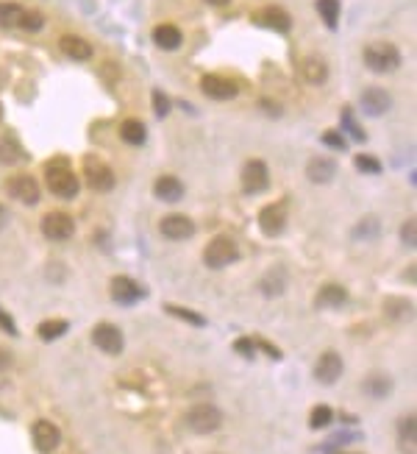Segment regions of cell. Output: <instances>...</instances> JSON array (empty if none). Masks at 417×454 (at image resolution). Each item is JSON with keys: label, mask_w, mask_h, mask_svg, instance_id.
Masks as SVG:
<instances>
[{"label": "cell", "mask_w": 417, "mask_h": 454, "mask_svg": "<svg viewBox=\"0 0 417 454\" xmlns=\"http://www.w3.org/2000/svg\"><path fill=\"white\" fill-rule=\"evenodd\" d=\"M45 182L50 187V192L53 195H59V198H75L78 195V179H75V173L64 165V159H56V162H50L45 168Z\"/></svg>", "instance_id": "6da1fadb"}, {"label": "cell", "mask_w": 417, "mask_h": 454, "mask_svg": "<svg viewBox=\"0 0 417 454\" xmlns=\"http://www.w3.org/2000/svg\"><path fill=\"white\" fill-rule=\"evenodd\" d=\"M365 64L373 73H395L401 67V53L389 42H375L365 47Z\"/></svg>", "instance_id": "7a4b0ae2"}, {"label": "cell", "mask_w": 417, "mask_h": 454, "mask_svg": "<svg viewBox=\"0 0 417 454\" xmlns=\"http://www.w3.org/2000/svg\"><path fill=\"white\" fill-rule=\"evenodd\" d=\"M236 257H239L236 243H234L231 237H226V234L214 237V240L206 245V251H203V262H206V268H212V271L229 268L231 262H236Z\"/></svg>", "instance_id": "3957f363"}, {"label": "cell", "mask_w": 417, "mask_h": 454, "mask_svg": "<svg viewBox=\"0 0 417 454\" xmlns=\"http://www.w3.org/2000/svg\"><path fill=\"white\" fill-rule=\"evenodd\" d=\"M184 421L195 435H209V432H217V429H220L223 412L214 407V404H195V407L186 412Z\"/></svg>", "instance_id": "277c9868"}, {"label": "cell", "mask_w": 417, "mask_h": 454, "mask_svg": "<svg viewBox=\"0 0 417 454\" xmlns=\"http://www.w3.org/2000/svg\"><path fill=\"white\" fill-rule=\"evenodd\" d=\"M242 184H245V192H250V195L265 192V190H267V184H270L267 162H262V159H250V162L242 168Z\"/></svg>", "instance_id": "5b68a950"}, {"label": "cell", "mask_w": 417, "mask_h": 454, "mask_svg": "<svg viewBox=\"0 0 417 454\" xmlns=\"http://www.w3.org/2000/svg\"><path fill=\"white\" fill-rule=\"evenodd\" d=\"M73 231H75V221L67 212H50V215L42 218V234L47 240L61 243V240H70Z\"/></svg>", "instance_id": "8992f818"}, {"label": "cell", "mask_w": 417, "mask_h": 454, "mask_svg": "<svg viewBox=\"0 0 417 454\" xmlns=\"http://www.w3.org/2000/svg\"><path fill=\"white\" fill-rule=\"evenodd\" d=\"M286 218H289V212H286V204H284V201L267 204V206L259 212V226H262V231H265L267 237H278V234L286 228Z\"/></svg>", "instance_id": "52a82bcc"}, {"label": "cell", "mask_w": 417, "mask_h": 454, "mask_svg": "<svg viewBox=\"0 0 417 454\" xmlns=\"http://www.w3.org/2000/svg\"><path fill=\"white\" fill-rule=\"evenodd\" d=\"M31 441H34L37 452L50 454V452H56V449H59V443H61V432H59V426H56V424H50V421H37V424L31 426Z\"/></svg>", "instance_id": "ba28073f"}, {"label": "cell", "mask_w": 417, "mask_h": 454, "mask_svg": "<svg viewBox=\"0 0 417 454\" xmlns=\"http://www.w3.org/2000/svg\"><path fill=\"white\" fill-rule=\"evenodd\" d=\"M84 176H87V184L97 190V192H109L111 187H114V173H111V168L109 165H103L100 159H87L84 162Z\"/></svg>", "instance_id": "9c48e42d"}, {"label": "cell", "mask_w": 417, "mask_h": 454, "mask_svg": "<svg viewBox=\"0 0 417 454\" xmlns=\"http://www.w3.org/2000/svg\"><path fill=\"white\" fill-rule=\"evenodd\" d=\"M92 343L106 354H120L123 351V332L111 323H97L92 329Z\"/></svg>", "instance_id": "30bf717a"}, {"label": "cell", "mask_w": 417, "mask_h": 454, "mask_svg": "<svg viewBox=\"0 0 417 454\" xmlns=\"http://www.w3.org/2000/svg\"><path fill=\"white\" fill-rule=\"evenodd\" d=\"M253 23L262 25V28H270V31H278V34H286L292 28V17L281 8V6H267L262 11L253 14Z\"/></svg>", "instance_id": "8fae6325"}, {"label": "cell", "mask_w": 417, "mask_h": 454, "mask_svg": "<svg viewBox=\"0 0 417 454\" xmlns=\"http://www.w3.org/2000/svg\"><path fill=\"white\" fill-rule=\"evenodd\" d=\"M342 371H345L342 357H339L337 351H323L318 365H315V379H318L320 385H334V382L342 376Z\"/></svg>", "instance_id": "7c38bea8"}, {"label": "cell", "mask_w": 417, "mask_h": 454, "mask_svg": "<svg viewBox=\"0 0 417 454\" xmlns=\"http://www.w3.org/2000/svg\"><path fill=\"white\" fill-rule=\"evenodd\" d=\"M200 92L209 95L212 100H231V98H236V84L223 78V76H203Z\"/></svg>", "instance_id": "4fadbf2b"}, {"label": "cell", "mask_w": 417, "mask_h": 454, "mask_svg": "<svg viewBox=\"0 0 417 454\" xmlns=\"http://www.w3.org/2000/svg\"><path fill=\"white\" fill-rule=\"evenodd\" d=\"M6 190L11 198L23 201V204H37L40 201V184L34 182L31 176H14L6 182Z\"/></svg>", "instance_id": "5bb4252c"}, {"label": "cell", "mask_w": 417, "mask_h": 454, "mask_svg": "<svg viewBox=\"0 0 417 454\" xmlns=\"http://www.w3.org/2000/svg\"><path fill=\"white\" fill-rule=\"evenodd\" d=\"M159 228L167 240H186L195 234V223L186 215H167V218H162Z\"/></svg>", "instance_id": "9a60e30c"}, {"label": "cell", "mask_w": 417, "mask_h": 454, "mask_svg": "<svg viewBox=\"0 0 417 454\" xmlns=\"http://www.w3.org/2000/svg\"><path fill=\"white\" fill-rule=\"evenodd\" d=\"M389 106H392V98H389V92L387 90L370 87V90L362 92V112H365V115L378 117V115H384Z\"/></svg>", "instance_id": "2e32d148"}, {"label": "cell", "mask_w": 417, "mask_h": 454, "mask_svg": "<svg viewBox=\"0 0 417 454\" xmlns=\"http://www.w3.org/2000/svg\"><path fill=\"white\" fill-rule=\"evenodd\" d=\"M111 298L120 304H134L142 298V287L128 276H117V279H111Z\"/></svg>", "instance_id": "e0dca14e"}, {"label": "cell", "mask_w": 417, "mask_h": 454, "mask_svg": "<svg viewBox=\"0 0 417 454\" xmlns=\"http://www.w3.org/2000/svg\"><path fill=\"white\" fill-rule=\"evenodd\" d=\"M334 176H337V162L328 156H315L306 165V179L312 184H328Z\"/></svg>", "instance_id": "ac0fdd59"}, {"label": "cell", "mask_w": 417, "mask_h": 454, "mask_svg": "<svg viewBox=\"0 0 417 454\" xmlns=\"http://www.w3.org/2000/svg\"><path fill=\"white\" fill-rule=\"evenodd\" d=\"M59 47L64 50V56H70V59H75V62L92 59V45H90L87 40L75 37V34H64V37L59 40Z\"/></svg>", "instance_id": "d6986e66"}, {"label": "cell", "mask_w": 417, "mask_h": 454, "mask_svg": "<svg viewBox=\"0 0 417 454\" xmlns=\"http://www.w3.org/2000/svg\"><path fill=\"white\" fill-rule=\"evenodd\" d=\"M153 192H156V198H162L167 204H176L184 195V184L179 182L176 176H159L156 184H153Z\"/></svg>", "instance_id": "ffe728a7"}, {"label": "cell", "mask_w": 417, "mask_h": 454, "mask_svg": "<svg viewBox=\"0 0 417 454\" xmlns=\"http://www.w3.org/2000/svg\"><path fill=\"white\" fill-rule=\"evenodd\" d=\"M153 42L162 47V50H176V47H181V42H184V34H181L173 23H162V25H156V31H153Z\"/></svg>", "instance_id": "44dd1931"}, {"label": "cell", "mask_w": 417, "mask_h": 454, "mask_svg": "<svg viewBox=\"0 0 417 454\" xmlns=\"http://www.w3.org/2000/svg\"><path fill=\"white\" fill-rule=\"evenodd\" d=\"M301 76H303V81L306 84H323L325 78H328V64H325L323 59H318V56H309L303 64H301Z\"/></svg>", "instance_id": "7402d4cb"}, {"label": "cell", "mask_w": 417, "mask_h": 454, "mask_svg": "<svg viewBox=\"0 0 417 454\" xmlns=\"http://www.w3.org/2000/svg\"><path fill=\"white\" fill-rule=\"evenodd\" d=\"M384 315L389 320H409L415 315V307L406 301V298H398V296H389L384 301Z\"/></svg>", "instance_id": "603a6c76"}, {"label": "cell", "mask_w": 417, "mask_h": 454, "mask_svg": "<svg viewBox=\"0 0 417 454\" xmlns=\"http://www.w3.org/2000/svg\"><path fill=\"white\" fill-rule=\"evenodd\" d=\"M348 301V293L342 284H323L318 293V307H342Z\"/></svg>", "instance_id": "cb8c5ba5"}, {"label": "cell", "mask_w": 417, "mask_h": 454, "mask_svg": "<svg viewBox=\"0 0 417 454\" xmlns=\"http://www.w3.org/2000/svg\"><path fill=\"white\" fill-rule=\"evenodd\" d=\"M259 290H262V296H267V298H278V296H284V290H286V276H284L281 271L265 273V279L259 281Z\"/></svg>", "instance_id": "d4e9b609"}, {"label": "cell", "mask_w": 417, "mask_h": 454, "mask_svg": "<svg viewBox=\"0 0 417 454\" xmlns=\"http://www.w3.org/2000/svg\"><path fill=\"white\" fill-rule=\"evenodd\" d=\"M362 390H365L368 396H373V399H384V396H389L392 382H389V376H384V373H373V376L365 379Z\"/></svg>", "instance_id": "484cf974"}, {"label": "cell", "mask_w": 417, "mask_h": 454, "mask_svg": "<svg viewBox=\"0 0 417 454\" xmlns=\"http://www.w3.org/2000/svg\"><path fill=\"white\" fill-rule=\"evenodd\" d=\"M120 136H123V142H128V145H142L147 132H145V126H142L139 120L131 117V120H123V123H120Z\"/></svg>", "instance_id": "4316f807"}, {"label": "cell", "mask_w": 417, "mask_h": 454, "mask_svg": "<svg viewBox=\"0 0 417 454\" xmlns=\"http://www.w3.org/2000/svg\"><path fill=\"white\" fill-rule=\"evenodd\" d=\"M23 6L20 3H0V25L3 28H17L20 25V17H23Z\"/></svg>", "instance_id": "83f0119b"}, {"label": "cell", "mask_w": 417, "mask_h": 454, "mask_svg": "<svg viewBox=\"0 0 417 454\" xmlns=\"http://www.w3.org/2000/svg\"><path fill=\"white\" fill-rule=\"evenodd\" d=\"M67 329H70V323H67V320H45V323H40V326H37V334L50 343V340H59L61 334H67Z\"/></svg>", "instance_id": "f1b7e54d"}, {"label": "cell", "mask_w": 417, "mask_h": 454, "mask_svg": "<svg viewBox=\"0 0 417 454\" xmlns=\"http://www.w3.org/2000/svg\"><path fill=\"white\" fill-rule=\"evenodd\" d=\"M318 14L323 17L325 28H337L339 23V0H318Z\"/></svg>", "instance_id": "f546056e"}, {"label": "cell", "mask_w": 417, "mask_h": 454, "mask_svg": "<svg viewBox=\"0 0 417 454\" xmlns=\"http://www.w3.org/2000/svg\"><path fill=\"white\" fill-rule=\"evenodd\" d=\"M23 159V148L14 139H0V165H17Z\"/></svg>", "instance_id": "4dcf8cb0"}, {"label": "cell", "mask_w": 417, "mask_h": 454, "mask_svg": "<svg viewBox=\"0 0 417 454\" xmlns=\"http://www.w3.org/2000/svg\"><path fill=\"white\" fill-rule=\"evenodd\" d=\"M378 231H381V223H378V218H362L356 228H353V237L356 240H375L378 237Z\"/></svg>", "instance_id": "1f68e13d"}, {"label": "cell", "mask_w": 417, "mask_h": 454, "mask_svg": "<svg viewBox=\"0 0 417 454\" xmlns=\"http://www.w3.org/2000/svg\"><path fill=\"white\" fill-rule=\"evenodd\" d=\"M42 25H45V17H42L40 11L28 8V11H23V17H20V25H17V28H23V31H31V34H37V31H42Z\"/></svg>", "instance_id": "d6a6232c"}, {"label": "cell", "mask_w": 417, "mask_h": 454, "mask_svg": "<svg viewBox=\"0 0 417 454\" xmlns=\"http://www.w3.org/2000/svg\"><path fill=\"white\" fill-rule=\"evenodd\" d=\"M331 421H334V412H331L328 404H318V407L312 409V415H309V426L312 429H325Z\"/></svg>", "instance_id": "836d02e7"}, {"label": "cell", "mask_w": 417, "mask_h": 454, "mask_svg": "<svg viewBox=\"0 0 417 454\" xmlns=\"http://www.w3.org/2000/svg\"><path fill=\"white\" fill-rule=\"evenodd\" d=\"M167 313L176 315L179 320H184V323H192V326H206V318H203V315H198V313H192V310H184V307L167 304Z\"/></svg>", "instance_id": "e575fe53"}, {"label": "cell", "mask_w": 417, "mask_h": 454, "mask_svg": "<svg viewBox=\"0 0 417 454\" xmlns=\"http://www.w3.org/2000/svg\"><path fill=\"white\" fill-rule=\"evenodd\" d=\"M415 426H417L415 415H406V418L401 421V443L409 441V452H415V435H417Z\"/></svg>", "instance_id": "d590c367"}, {"label": "cell", "mask_w": 417, "mask_h": 454, "mask_svg": "<svg viewBox=\"0 0 417 454\" xmlns=\"http://www.w3.org/2000/svg\"><path fill=\"white\" fill-rule=\"evenodd\" d=\"M170 109H173L170 98H167V95H164L162 90L153 92V112H156L159 117H167V115H170Z\"/></svg>", "instance_id": "8d00e7d4"}, {"label": "cell", "mask_w": 417, "mask_h": 454, "mask_svg": "<svg viewBox=\"0 0 417 454\" xmlns=\"http://www.w3.org/2000/svg\"><path fill=\"white\" fill-rule=\"evenodd\" d=\"M353 162H356V170H362V173H381V162H378L375 156L362 153V156H356Z\"/></svg>", "instance_id": "74e56055"}, {"label": "cell", "mask_w": 417, "mask_h": 454, "mask_svg": "<svg viewBox=\"0 0 417 454\" xmlns=\"http://www.w3.org/2000/svg\"><path fill=\"white\" fill-rule=\"evenodd\" d=\"M342 126H345V129L353 134V139H356V142H365V136H368V134H365V132L356 126V123H353V117H351V109H348V106L342 109Z\"/></svg>", "instance_id": "f35d334b"}, {"label": "cell", "mask_w": 417, "mask_h": 454, "mask_svg": "<svg viewBox=\"0 0 417 454\" xmlns=\"http://www.w3.org/2000/svg\"><path fill=\"white\" fill-rule=\"evenodd\" d=\"M323 142L328 145V148H337V151H345V148H348V142H345L342 132H334V129H328V132H325Z\"/></svg>", "instance_id": "ab89813d"}, {"label": "cell", "mask_w": 417, "mask_h": 454, "mask_svg": "<svg viewBox=\"0 0 417 454\" xmlns=\"http://www.w3.org/2000/svg\"><path fill=\"white\" fill-rule=\"evenodd\" d=\"M415 228H417L415 218H412V221H406V223L401 226V237H404V243H406V245H412V248H415V243H417Z\"/></svg>", "instance_id": "60d3db41"}, {"label": "cell", "mask_w": 417, "mask_h": 454, "mask_svg": "<svg viewBox=\"0 0 417 454\" xmlns=\"http://www.w3.org/2000/svg\"><path fill=\"white\" fill-rule=\"evenodd\" d=\"M236 351H239L242 357H250V360H253V340H250V337L236 340Z\"/></svg>", "instance_id": "b9f144b4"}, {"label": "cell", "mask_w": 417, "mask_h": 454, "mask_svg": "<svg viewBox=\"0 0 417 454\" xmlns=\"http://www.w3.org/2000/svg\"><path fill=\"white\" fill-rule=\"evenodd\" d=\"M265 354H270V357H276V360H281V351H278L276 346H270V343H265V340H253Z\"/></svg>", "instance_id": "7bdbcfd3"}, {"label": "cell", "mask_w": 417, "mask_h": 454, "mask_svg": "<svg viewBox=\"0 0 417 454\" xmlns=\"http://www.w3.org/2000/svg\"><path fill=\"white\" fill-rule=\"evenodd\" d=\"M6 221H8V215H6V206H0V228L6 226Z\"/></svg>", "instance_id": "ee69618b"}, {"label": "cell", "mask_w": 417, "mask_h": 454, "mask_svg": "<svg viewBox=\"0 0 417 454\" xmlns=\"http://www.w3.org/2000/svg\"><path fill=\"white\" fill-rule=\"evenodd\" d=\"M206 3H209V6H229L231 0H206Z\"/></svg>", "instance_id": "f6af8a7d"}]
</instances>
